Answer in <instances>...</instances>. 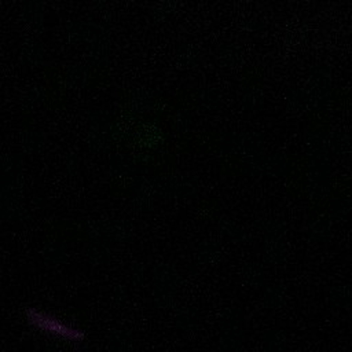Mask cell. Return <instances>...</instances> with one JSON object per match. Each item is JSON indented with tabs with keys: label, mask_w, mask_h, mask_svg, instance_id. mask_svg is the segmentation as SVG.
Returning <instances> with one entry per match:
<instances>
[{
	"label": "cell",
	"mask_w": 352,
	"mask_h": 352,
	"mask_svg": "<svg viewBox=\"0 0 352 352\" xmlns=\"http://www.w3.org/2000/svg\"><path fill=\"white\" fill-rule=\"evenodd\" d=\"M25 316H26V321L33 327L39 329L40 332L59 337V339L68 340L72 342H80L85 337V333L83 330L73 327L52 315L43 312L40 309H36V308H28L25 311Z\"/></svg>",
	"instance_id": "obj_1"
}]
</instances>
